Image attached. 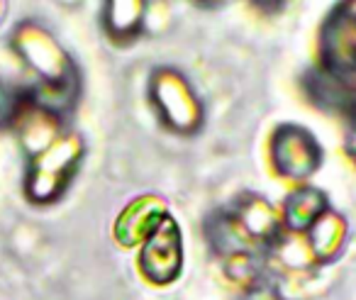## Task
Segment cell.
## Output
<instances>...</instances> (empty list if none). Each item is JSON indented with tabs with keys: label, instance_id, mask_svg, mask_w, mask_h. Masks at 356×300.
Segmentation results:
<instances>
[{
	"label": "cell",
	"instance_id": "5b68a950",
	"mask_svg": "<svg viewBox=\"0 0 356 300\" xmlns=\"http://www.w3.org/2000/svg\"><path fill=\"white\" fill-rule=\"evenodd\" d=\"M307 90L317 100V105L327 110L344 113L356 123V84L351 76L337 74V71H317L307 81Z\"/></svg>",
	"mask_w": 356,
	"mask_h": 300
},
{
	"label": "cell",
	"instance_id": "7c38bea8",
	"mask_svg": "<svg viewBox=\"0 0 356 300\" xmlns=\"http://www.w3.org/2000/svg\"><path fill=\"white\" fill-rule=\"evenodd\" d=\"M349 152H351V157L356 159V127H354V132L349 134Z\"/></svg>",
	"mask_w": 356,
	"mask_h": 300
},
{
	"label": "cell",
	"instance_id": "6da1fadb",
	"mask_svg": "<svg viewBox=\"0 0 356 300\" xmlns=\"http://www.w3.org/2000/svg\"><path fill=\"white\" fill-rule=\"evenodd\" d=\"M81 159V142L76 137L51 139L40 154H35L27 176V193L35 200H51L71 181Z\"/></svg>",
	"mask_w": 356,
	"mask_h": 300
},
{
	"label": "cell",
	"instance_id": "8fae6325",
	"mask_svg": "<svg viewBox=\"0 0 356 300\" xmlns=\"http://www.w3.org/2000/svg\"><path fill=\"white\" fill-rule=\"evenodd\" d=\"M257 3H259L261 8H278V6L283 3V0H257Z\"/></svg>",
	"mask_w": 356,
	"mask_h": 300
},
{
	"label": "cell",
	"instance_id": "3957f363",
	"mask_svg": "<svg viewBox=\"0 0 356 300\" xmlns=\"http://www.w3.org/2000/svg\"><path fill=\"white\" fill-rule=\"evenodd\" d=\"M325 52L330 71L346 76L356 71V0H346L327 25Z\"/></svg>",
	"mask_w": 356,
	"mask_h": 300
},
{
	"label": "cell",
	"instance_id": "ba28073f",
	"mask_svg": "<svg viewBox=\"0 0 356 300\" xmlns=\"http://www.w3.org/2000/svg\"><path fill=\"white\" fill-rule=\"evenodd\" d=\"M344 239V225H341L339 217H327L322 215L315 222V235H312V246H315V254H334L341 246Z\"/></svg>",
	"mask_w": 356,
	"mask_h": 300
},
{
	"label": "cell",
	"instance_id": "52a82bcc",
	"mask_svg": "<svg viewBox=\"0 0 356 300\" xmlns=\"http://www.w3.org/2000/svg\"><path fill=\"white\" fill-rule=\"evenodd\" d=\"M30 103H32L30 90H22L17 86L0 81V129L20 123L22 113H25Z\"/></svg>",
	"mask_w": 356,
	"mask_h": 300
},
{
	"label": "cell",
	"instance_id": "7a4b0ae2",
	"mask_svg": "<svg viewBox=\"0 0 356 300\" xmlns=\"http://www.w3.org/2000/svg\"><path fill=\"white\" fill-rule=\"evenodd\" d=\"M139 266L154 283H171L173 278H178L184 266V242L171 215L161 212L152 230L147 232Z\"/></svg>",
	"mask_w": 356,
	"mask_h": 300
},
{
	"label": "cell",
	"instance_id": "30bf717a",
	"mask_svg": "<svg viewBox=\"0 0 356 300\" xmlns=\"http://www.w3.org/2000/svg\"><path fill=\"white\" fill-rule=\"evenodd\" d=\"M244 300H286V298H281V293H276L273 288L259 285V288L249 290V293L244 295Z\"/></svg>",
	"mask_w": 356,
	"mask_h": 300
},
{
	"label": "cell",
	"instance_id": "9c48e42d",
	"mask_svg": "<svg viewBox=\"0 0 356 300\" xmlns=\"http://www.w3.org/2000/svg\"><path fill=\"white\" fill-rule=\"evenodd\" d=\"M139 17V0H108V25L110 30L129 32L137 25Z\"/></svg>",
	"mask_w": 356,
	"mask_h": 300
},
{
	"label": "cell",
	"instance_id": "8992f818",
	"mask_svg": "<svg viewBox=\"0 0 356 300\" xmlns=\"http://www.w3.org/2000/svg\"><path fill=\"white\" fill-rule=\"evenodd\" d=\"M325 196L320 191H296L291 193V198L286 200V222L291 230L302 232L307 227H312L322 215H325Z\"/></svg>",
	"mask_w": 356,
	"mask_h": 300
},
{
	"label": "cell",
	"instance_id": "277c9868",
	"mask_svg": "<svg viewBox=\"0 0 356 300\" xmlns=\"http://www.w3.org/2000/svg\"><path fill=\"white\" fill-rule=\"evenodd\" d=\"M278 171L293 178H305L320 166V147L315 139L300 127H283L278 129L276 142H273Z\"/></svg>",
	"mask_w": 356,
	"mask_h": 300
}]
</instances>
